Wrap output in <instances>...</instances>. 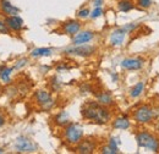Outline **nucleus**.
Instances as JSON below:
<instances>
[{
	"label": "nucleus",
	"instance_id": "1",
	"mask_svg": "<svg viewBox=\"0 0 159 154\" xmlns=\"http://www.w3.org/2000/svg\"><path fill=\"white\" fill-rule=\"evenodd\" d=\"M81 115L84 120L94 124L105 125L111 120V113L108 106H104L94 100H88L81 109Z\"/></svg>",
	"mask_w": 159,
	"mask_h": 154
},
{
	"label": "nucleus",
	"instance_id": "2",
	"mask_svg": "<svg viewBox=\"0 0 159 154\" xmlns=\"http://www.w3.org/2000/svg\"><path fill=\"white\" fill-rule=\"evenodd\" d=\"M136 143L139 148L148 149L153 153H159V137L148 131H139L136 134Z\"/></svg>",
	"mask_w": 159,
	"mask_h": 154
},
{
	"label": "nucleus",
	"instance_id": "3",
	"mask_svg": "<svg viewBox=\"0 0 159 154\" xmlns=\"http://www.w3.org/2000/svg\"><path fill=\"white\" fill-rule=\"evenodd\" d=\"M64 141L70 146H76L83 139V129L79 124L69 122L62 131Z\"/></svg>",
	"mask_w": 159,
	"mask_h": 154
},
{
	"label": "nucleus",
	"instance_id": "4",
	"mask_svg": "<svg viewBox=\"0 0 159 154\" xmlns=\"http://www.w3.org/2000/svg\"><path fill=\"white\" fill-rule=\"evenodd\" d=\"M132 119L139 125H148L153 122V120H156L157 117L154 114V109L151 105L143 104L132 111Z\"/></svg>",
	"mask_w": 159,
	"mask_h": 154
},
{
	"label": "nucleus",
	"instance_id": "5",
	"mask_svg": "<svg viewBox=\"0 0 159 154\" xmlns=\"http://www.w3.org/2000/svg\"><path fill=\"white\" fill-rule=\"evenodd\" d=\"M33 99H34L36 104L40 106V109H43V110H50L55 105V100L53 99L52 94L45 89L37 91L33 96Z\"/></svg>",
	"mask_w": 159,
	"mask_h": 154
},
{
	"label": "nucleus",
	"instance_id": "6",
	"mask_svg": "<svg viewBox=\"0 0 159 154\" xmlns=\"http://www.w3.org/2000/svg\"><path fill=\"white\" fill-rule=\"evenodd\" d=\"M96 52V47L87 45V44H81V45H74L64 50V54L66 55H72V57H81V58H88L93 55Z\"/></svg>",
	"mask_w": 159,
	"mask_h": 154
},
{
	"label": "nucleus",
	"instance_id": "7",
	"mask_svg": "<svg viewBox=\"0 0 159 154\" xmlns=\"http://www.w3.org/2000/svg\"><path fill=\"white\" fill-rule=\"evenodd\" d=\"M15 148L20 153H33L37 151V144L28 137L20 136L15 142Z\"/></svg>",
	"mask_w": 159,
	"mask_h": 154
},
{
	"label": "nucleus",
	"instance_id": "8",
	"mask_svg": "<svg viewBox=\"0 0 159 154\" xmlns=\"http://www.w3.org/2000/svg\"><path fill=\"white\" fill-rule=\"evenodd\" d=\"M146 60L142 58H127L124 59L121 61V67L124 70H127V71H137V70H141L144 65Z\"/></svg>",
	"mask_w": 159,
	"mask_h": 154
},
{
	"label": "nucleus",
	"instance_id": "9",
	"mask_svg": "<svg viewBox=\"0 0 159 154\" xmlns=\"http://www.w3.org/2000/svg\"><path fill=\"white\" fill-rule=\"evenodd\" d=\"M81 27H82V23L77 21V20H69L66 22H64L61 25V31L67 34V36H75L76 33H79L81 31Z\"/></svg>",
	"mask_w": 159,
	"mask_h": 154
},
{
	"label": "nucleus",
	"instance_id": "10",
	"mask_svg": "<svg viewBox=\"0 0 159 154\" xmlns=\"http://www.w3.org/2000/svg\"><path fill=\"white\" fill-rule=\"evenodd\" d=\"M126 32L120 27V28H116L114 29L111 33H110V37H109V42H110V45L111 47H121L125 42V38H126Z\"/></svg>",
	"mask_w": 159,
	"mask_h": 154
},
{
	"label": "nucleus",
	"instance_id": "11",
	"mask_svg": "<svg viewBox=\"0 0 159 154\" xmlns=\"http://www.w3.org/2000/svg\"><path fill=\"white\" fill-rule=\"evenodd\" d=\"M97 146L93 139H82L79 144H76V152L81 154H91L96 151Z\"/></svg>",
	"mask_w": 159,
	"mask_h": 154
},
{
	"label": "nucleus",
	"instance_id": "12",
	"mask_svg": "<svg viewBox=\"0 0 159 154\" xmlns=\"http://www.w3.org/2000/svg\"><path fill=\"white\" fill-rule=\"evenodd\" d=\"M92 39H94V33L92 31H81L79 33H76L72 37V44L74 45H81V44H87L88 42H91Z\"/></svg>",
	"mask_w": 159,
	"mask_h": 154
},
{
	"label": "nucleus",
	"instance_id": "13",
	"mask_svg": "<svg viewBox=\"0 0 159 154\" xmlns=\"http://www.w3.org/2000/svg\"><path fill=\"white\" fill-rule=\"evenodd\" d=\"M5 22L7 25V27L10 28V31L14 32H20L23 28V20L17 15H12V16H6Z\"/></svg>",
	"mask_w": 159,
	"mask_h": 154
},
{
	"label": "nucleus",
	"instance_id": "14",
	"mask_svg": "<svg viewBox=\"0 0 159 154\" xmlns=\"http://www.w3.org/2000/svg\"><path fill=\"white\" fill-rule=\"evenodd\" d=\"M111 126L114 129H116V130H124L125 131V130H129L131 127V121L129 120L127 115H122L116 117V119H114Z\"/></svg>",
	"mask_w": 159,
	"mask_h": 154
},
{
	"label": "nucleus",
	"instance_id": "15",
	"mask_svg": "<svg viewBox=\"0 0 159 154\" xmlns=\"http://www.w3.org/2000/svg\"><path fill=\"white\" fill-rule=\"evenodd\" d=\"M96 99H97V102H98L99 104L104 105V106H110V105L114 104L113 96H111L109 92H107V91H102L99 93H97V94H96Z\"/></svg>",
	"mask_w": 159,
	"mask_h": 154
},
{
	"label": "nucleus",
	"instance_id": "16",
	"mask_svg": "<svg viewBox=\"0 0 159 154\" xmlns=\"http://www.w3.org/2000/svg\"><path fill=\"white\" fill-rule=\"evenodd\" d=\"M0 7H1V11L6 15V16H12V15H17L20 12V10L14 6L12 4H10L7 0H1L0 1Z\"/></svg>",
	"mask_w": 159,
	"mask_h": 154
},
{
	"label": "nucleus",
	"instance_id": "17",
	"mask_svg": "<svg viewBox=\"0 0 159 154\" xmlns=\"http://www.w3.org/2000/svg\"><path fill=\"white\" fill-rule=\"evenodd\" d=\"M144 89H146V82H144V81H139V82H137V83L130 89L129 96H130V98H132V99H136V98H139V97H141L143 94Z\"/></svg>",
	"mask_w": 159,
	"mask_h": 154
},
{
	"label": "nucleus",
	"instance_id": "18",
	"mask_svg": "<svg viewBox=\"0 0 159 154\" xmlns=\"http://www.w3.org/2000/svg\"><path fill=\"white\" fill-rule=\"evenodd\" d=\"M70 122V117L66 111H60L54 116V124L59 127H65Z\"/></svg>",
	"mask_w": 159,
	"mask_h": 154
},
{
	"label": "nucleus",
	"instance_id": "19",
	"mask_svg": "<svg viewBox=\"0 0 159 154\" xmlns=\"http://www.w3.org/2000/svg\"><path fill=\"white\" fill-rule=\"evenodd\" d=\"M118 9L120 12H130L135 9V4L132 0H119L118 1Z\"/></svg>",
	"mask_w": 159,
	"mask_h": 154
},
{
	"label": "nucleus",
	"instance_id": "20",
	"mask_svg": "<svg viewBox=\"0 0 159 154\" xmlns=\"http://www.w3.org/2000/svg\"><path fill=\"white\" fill-rule=\"evenodd\" d=\"M53 54L52 48H36L31 52V57L33 58H40V57H49Z\"/></svg>",
	"mask_w": 159,
	"mask_h": 154
},
{
	"label": "nucleus",
	"instance_id": "21",
	"mask_svg": "<svg viewBox=\"0 0 159 154\" xmlns=\"http://www.w3.org/2000/svg\"><path fill=\"white\" fill-rule=\"evenodd\" d=\"M12 71H14V67H6V66H2V67L0 69V79L4 81L5 83H9V82L11 81L10 76H11Z\"/></svg>",
	"mask_w": 159,
	"mask_h": 154
},
{
	"label": "nucleus",
	"instance_id": "22",
	"mask_svg": "<svg viewBox=\"0 0 159 154\" xmlns=\"http://www.w3.org/2000/svg\"><path fill=\"white\" fill-rule=\"evenodd\" d=\"M120 139L119 138H116V137H110L109 139H108V146L115 152V153L118 154L119 153V146H120Z\"/></svg>",
	"mask_w": 159,
	"mask_h": 154
},
{
	"label": "nucleus",
	"instance_id": "23",
	"mask_svg": "<svg viewBox=\"0 0 159 154\" xmlns=\"http://www.w3.org/2000/svg\"><path fill=\"white\" fill-rule=\"evenodd\" d=\"M135 4L139 6V9L147 10V9H149V7L153 5V0H136Z\"/></svg>",
	"mask_w": 159,
	"mask_h": 154
},
{
	"label": "nucleus",
	"instance_id": "24",
	"mask_svg": "<svg viewBox=\"0 0 159 154\" xmlns=\"http://www.w3.org/2000/svg\"><path fill=\"white\" fill-rule=\"evenodd\" d=\"M139 27V23H136V22H131V23H127V25H125V26H122L121 28L126 32V33H132V32H135L137 28Z\"/></svg>",
	"mask_w": 159,
	"mask_h": 154
},
{
	"label": "nucleus",
	"instance_id": "25",
	"mask_svg": "<svg viewBox=\"0 0 159 154\" xmlns=\"http://www.w3.org/2000/svg\"><path fill=\"white\" fill-rule=\"evenodd\" d=\"M103 15V9H102V6L100 7H94L93 9V11L91 12V15H89V17L91 19H98V17H100Z\"/></svg>",
	"mask_w": 159,
	"mask_h": 154
},
{
	"label": "nucleus",
	"instance_id": "26",
	"mask_svg": "<svg viewBox=\"0 0 159 154\" xmlns=\"http://www.w3.org/2000/svg\"><path fill=\"white\" fill-rule=\"evenodd\" d=\"M89 15H91V11H89V9H87V7L81 9L79 12H77V17H79V19H87Z\"/></svg>",
	"mask_w": 159,
	"mask_h": 154
},
{
	"label": "nucleus",
	"instance_id": "27",
	"mask_svg": "<svg viewBox=\"0 0 159 154\" xmlns=\"http://www.w3.org/2000/svg\"><path fill=\"white\" fill-rule=\"evenodd\" d=\"M52 88H53V91H59L60 87H61V82H60L58 78H52Z\"/></svg>",
	"mask_w": 159,
	"mask_h": 154
},
{
	"label": "nucleus",
	"instance_id": "28",
	"mask_svg": "<svg viewBox=\"0 0 159 154\" xmlns=\"http://www.w3.org/2000/svg\"><path fill=\"white\" fill-rule=\"evenodd\" d=\"M9 32H10V28L7 27L6 22L0 20V33H5V34H7Z\"/></svg>",
	"mask_w": 159,
	"mask_h": 154
},
{
	"label": "nucleus",
	"instance_id": "29",
	"mask_svg": "<svg viewBox=\"0 0 159 154\" xmlns=\"http://www.w3.org/2000/svg\"><path fill=\"white\" fill-rule=\"evenodd\" d=\"M27 62H28V60L27 59H21L19 61H16V64H15V66H14V69H22L23 66H26L27 65Z\"/></svg>",
	"mask_w": 159,
	"mask_h": 154
},
{
	"label": "nucleus",
	"instance_id": "30",
	"mask_svg": "<svg viewBox=\"0 0 159 154\" xmlns=\"http://www.w3.org/2000/svg\"><path fill=\"white\" fill-rule=\"evenodd\" d=\"M100 152H102L103 154H116L110 147H109V146H108V144H107L105 147H103V148L100 149Z\"/></svg>",
	"mask_w": 159,
	"mask_h": 154
},
{
	"label": "nucleus",
	"instance_id": "31",
	"mask_svg": "<svg viewBox=\"0 0 159 154\" xmlns=\"http://www.w3.org/2000/svg\"><path fill=\"white\" fill-rule=\"evenodd\" d=\"M65 70H69V66H66V65H64V64H61V65H59V66H57V71H58V72L65 71Z\"/></svg>",
	"mask_w": 159,
	"mask_h": 154
},
{
	"label": "nucleus",
	"instance_id": "32",
	"mask_svg": "<svg viewBox=\"0 0 159 154\" xmlns=\"http://www.w3.org/2000/svg\"><path fill=\"white\" fill-rule=\"evenodd\" d=\"M103 2H104V0H93V6L94 7H100L103 5Z\"/></svg>",
	"mask_w": 159,
	"mask_h": 154
},
{
	"label": "nucleus",
	"instance_id": "33",
	"mask_svg": "<svg viewBox=\"0 0 159 154\" xmlns=\"http://www.w3.org/2000/svg\"><path fill=\"white\" fill-rule=\"evenodd\" d=\"M4 124H5V117L2 115H0V127H1Z\"/></svg>",
	"mask_w": 159,
	"mask_h": 154
},
{
	"label": "nucleus",
	"instance_id": "34",
	"mask_svg": "<svg viewBox=\"0 0 159 154\" xmlns=\"http://www.w3.org/2000/svg\"><path fill=\"white\" fill-rule=\"evenodd\" d=\"M113 79H114V81H118V75H116V74L113 75Z\"/></svg>",
	"mask_w": 159,
	"mask_h": 154
},
{
	"label": "nucleus",
	"instance_id": "35",
	"mask_svg": "<svg viewBox=\"0 0 159 154\" xmlns=\"http://www.w3.org/2000/svg\"><path fill=\"white\" fill-rule=\"evenodd\" d=\"M0 153H4V149L2 148H0Z\"/></svg>",
	"mask_w": 159,
	"mask_h": 154
},
{
	"label": "nucleus",
	"instance_id": "36",
	"mask_svg": "<svg viewBox=\"0 0 159 154\" xmlns=\"http://www.w3.org/2000/svg\"><path fill=\"white\" fill-rule=\"evenodd\" d=\"M157 131H159V129H157Z\"/></svg>",
	"mask_w": 159,
	"mask_h": 154
}]
</instances>
